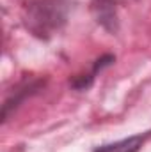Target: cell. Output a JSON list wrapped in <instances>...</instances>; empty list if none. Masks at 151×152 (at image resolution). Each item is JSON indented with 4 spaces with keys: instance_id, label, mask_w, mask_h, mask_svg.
<instances>
[{
    "instance_id": "6da1fadb",
    "label": "cell",
    "mask_w": 151,
    "mask_h": 152,
    "mask_svg": "<svg viewBox=\"0 0 151 152\" xmlns=\"http://www.w3.org/2000/svg\"><path fill=\"white\" fill-rule=\"evenodd\" d=\"M64 18V11L57 2H41L30 7L27 23L38 36H48L50 32L59 28Z\"/></svg>"
},
{
    "instance_id": "7a4b0ae2",
    "label": "cell",
    "mask_w": 151,
    "mask_h": 152,
    "mask_svg": "<svg viewBox=\"0 0 151 152\" xmlns=\"http://www.w3.org/2000/svg\"><path fill=\"white\" fill-rule=\"evenodd\" d=\"M142 145V138L141 136H132V138H124L121 142H115L110 145H105L96 152H137Z\"/></svg>"
}]
</instances>
